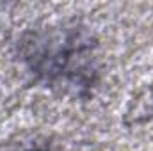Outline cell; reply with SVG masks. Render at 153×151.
<instances>
[{"label":"cell","mask_w":153,"mask_h":151,"mask_svg":"<svg viewBox=\"0 0 153 151\" xmlns=\"http://www.w3.org/2000/svg\"><path fill=\"white\" fill-rule=\"evenodd\" d=\"M32 151H43V150H32Z\"/></svg>","instance_id":"cell-1"}]
</instances>
